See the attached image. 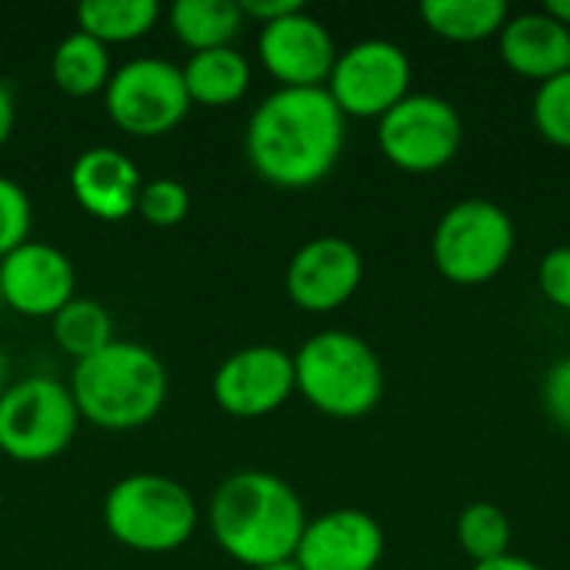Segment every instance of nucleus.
<instances>
[{
	"label": "nucleus",
	"instance_id": "obj_36",
	"mask_svg": "<svg viewBox=\"0 0 570 570\" xmlns=\"http://www.w3.org/2000/svg\"><path fill=\"white\" fill-rule=\"evenodd\" d=\"M0 304H3V294H0Z\"/></svg>",
	"mask_w": 570,
	"mask_h": 570
},
{
	"label": "nucleus",
	"instance_id": "obj_28",
	"mask_svg": "<svg viewBox=\"0 0 570 570\" xmlns=\"http://www.w3.org/2000/svg\"><path fill=\"white\" fill-rule=\"evenodd\" d=\"M541 407L558 431L570 434V354L548 367L541 381Z\"/></svg>",
	"mask_w": 570,
	"mask_h": 570
},
{
	"label": "nucleus",
	"instance_id": "obj_24",
	"mask_svg": "<svg viewBox=\"0 0 570 570\" xmlns=\"http://www.w3.org/2000/svg\"><path fill=\"white\" fill-rule=\"evenodd\" d=\"M458 544L474 561H494L511 554V521L494 501H474L458 514Z\"/></svg>",
	"mask_w": 570,
	"mask_h": 570
},
{
	"label": "nucleus",
	"instance_id": "obj_19",
	"mask_svg": "<svg viewBox=\"0 0 570 570\" xmlns=\"http://www.w3.org/2000/svg\"><path fill=\"white\" fill-rule=\"evenodd\" d=\"M511 17L504 0H424L421 20L431 33L454 43H478L498 37Z\"/></svg>",
	"mask_w": 570,
	"mask_h": 570
},
{
	"label": "nucleus",
	"instance_id": "obj_3",
	"mask_svg": "<svg viewBox=\"0 0 570 570\" xmlns=\"http://www.w3.org/2000/svg\"><path fill=\"white\" fill-rule=\"evenodd\" d=\"M67 387L80 417L127 431L147 424L164 407L167 367L150 347L114 337L104 351L73 364Z\"/></svg>",
	"mask_w": 570,
	"mask_h": 570
},
{
	"label": "nucleus",
	"instance_id": "obj_30",
	"mask_svg": "<svg viewBox=\"0 0 570 570\" xmlns=\"http://www.w3.org/2000/svg\"><path fill=\"white\" fill-rule=\"evenodd\" d=\"M244 17H257L261 23H271L277 17H287L294 10H301V0H237Z\"/></svg>",
	"mask_w": 570,
	"mask_h": 570
},
{
	"label": "nucleus",
	"instance_id": "obj_16",
	"mask_svg": "<svg viewBox=\"0 0 570 570\" xmlns=\"http://www.w3.org/2000/svg\"><path fill=\"white\" fill-rule=\"evenodd\" d=\"M140 170L117 147H87L70 164V190L83 210L100 220H124L137 210Z\"/></svg>",
	"mask_w": 570,
	"mask_h": 570
},
{
	"label": "nucleus",
	"instance_id": "obj_31",
	"mask_svg": "<svg viewBox=\"0 0 570 570\" xmlns=\"http://www.w3.org/2000/svg\"><path fill=\"white\" fill-rule=\"evenodd\" d=\"M471 570H544V568H541V564H534L531 558H521V554H504V558H494V561L474 564Z\"/></svg>",
	"mask_w": 570,
	"mask_h": 570
},
{
	"label": "nucleus",
	"instance_id": "obj_21",
	"mask_svg": "<svg viewBox=\"0 0 570 570\" xmlns=\"http://www.w3.org/2000/svg\"><path fill=\"white\" fill-rule=\"evenodd\" d=\"M244 13L237 0H174L170 27L190 50L227 47L240 33Z\"/></svg>",
	"mask_w": 570,
	"mask_h": 570
},
{
	"label": "nucleus",
	"instance_id": "obj_18",
	"mask_svg": "<svg viewBox=\"0 0 570 570\" xmlns=\"http://www.w3.org/2000/svg\"><path fill=\"white\" fill-rule=\"evenodd\" d=\"M180 70H184L190 104L197 100V104L224 107V104L240 100L247 94V87H250V63L230 43L227 47L194 50Z\"/></svg>",
	"mask_w": 570,
	"mask_h": 570
},
{
	"label": "nucleus",
	"instance_id": "obj_34",
	"mask_svg": "<svg viewBox=\"0 0 570 570\" xmlns=\"http://www.w3.org/2000/svg\"><path fill=\"white\" fill-rule=\"evenodd\" d=\"M10 387V357H7V351L0 347V394Z\"/></svg>",
	"mask_w": 570,
	"mask_h": 570
},
{
	"label": "nucleus",
	"instance_id": "obj_35",
	"mask_svg": "<svg viewBox=\"0 0 570 570\" xmlns=\"http://www.w3.org/2000/svg\"><path fill=\"white\" fill-rule=\"evenodd\" d=\"M257 570H304V568L291 558V561H277V564H267V568H257Z\"/></svg>",
	"mask_w": 570,
	"mask_h": 570
},
{
	"label": "nucleus",
	"instance_id": "obj_4",
	"mask_svg": "<svg viewBox=\"0 0 570 570\" xmlns=\"http://www.w3.org/2000/svg\"><path fill=\"white\" fill-rule=\"evenodd\" d=\"M297 391L327 417H364L384 394V364L351 331H317L294 354Z\"/></svg>",
	"mask_w": 570,
	"mask_h": 570
},
{
	"label": "nucleus",
	"instance_id": "obj_1",
	"mask_svg": "<svg viewBox=\"0 0 570 570\" xmlns=\"http://www.w3.org/2000/svg\"><path fill=\"white\" fill-rule=\"evenodd\" d=\"M344 137L347 117L327 87H277L254 107L244 150L267 184L301 190L337 167Z\"/></svg>",
	"mask_w": 570,
	"mask_h": 570
},
{
	"label": "nucleus",
	"instance_id": "obj_11",
	"mask_svg": "<svg viewBox=\"0 0 570 570\" xmlns=\"http://www.w3.org/2000/svg\"><path fill=\"white\" fill-rule=\"evenodd\" d=\"M294 391V354L277 344L240 347L214 374L217 404L237 417H264L277 411Z\"/></svg>",
	"mask_w": 570,
	"mask_h": 570
},
{
	"label": "nucleus",
	"instance_id": "obj_32",
	"mask_svg": "<svg viewBox=\"0 0 570 570\" xmlns=\"http://www.w3.org/2000/svg\"><path fill=\"white\" fill-rule=\"evenodd\" d=\"M10 130H13V94H10V87L0 80V147L7 144Z\"/></svg>",
	"mask_w": 570,
	"mask_h": 570
},
{
	"label": "nucleus",
	"instance_id": "obj_2",
	"mask_svg": "<svg viewBox=\"0 0 570 570\" xmlns=\"http://www.w3.org/2000/svg\"><path fill=\"white\" fill-rule=\"evenodd\" d=\"M307 528L297 491L271 471H237L210 498L214 541L247 568L291 561Z\"/></svg>",
	"mask_w": 570,
	"mask_h": 570
},
{
	"label": "nucleus",
	"instance_id": "obj_9",
	"mask_svg": "<svg viewBox=\"0 0 570 570\" xmlns=\"http://www.w3.org/2000/svg\"><path fill=\"white\" fill-rule=\"evenodd\" d=\"M104 104L117 127L137 137H157L187 117L190 94L177 63L160 57H134L110 73Z\"/></svg>",
	"mask_w": 570,
	"mask_h": 570
},
{
	"label": "nucleus",
	"instance_id": "obj_6",
	"mask_svg": "<svg viewBox=\"0 0 570 570\" xmlns=\"http://www.w3.org/2000/svg\"><path fill=\"white\" fill-rule=\"evenodd\" d=\"M514 220L511 214L484 197H468L451 204L431 237V257L441 277L461 287H478L494 281L514 254Z\"/></svg>",
	"mask_w": 570,
	"mask_h": 570
},
{
	"label": "nucleus",
	"instance_id": "obj_25",
	"mask_svg": "<svg viewBox=\"0 0 570 570\" xmlns=\"http://www.w3.org/2000/svg\"><path fill=\"white\" fill-rule=\"evenodd\" d=\"M531 117L548 144L570 150V70L538 83Z\"/></svg>",
	"mask_w": 570,
	"mask_h": 570
},
{
	"label": "nucleus",
	"instance_id": "obj_7",
	"mask_svg": "<svg viewBox=\"0 0 570 570\" xmlns=\"http://www.w3.org/2000/svg\"><path fill=\"white\" fill-rule=\"evenodd\" d=\"M77 424L73 394L53 377H23L0 394V451L13 461H53L70 448Z\"/></svg>",
	"mask_w": 570,
	"mask_h": 570
},
{
	"label": "nucleus",
	"instance_id": "obj_10",
	"mask_svg": "<svg viewBox=\"0 0 570 570\" xmlns=\"http://www.w3.org/2000/svg\"><path fill=\"white\" fill-rule=\"evenodd\" d=\"M411 57L384 37H367L337 53L327 94L344 117H384L411 94Z\"/></svg>",
	"mask_w": 570,
	"mask_h": 570
},
{
	"label": "nucleus",
	"instance_id": "obj_13",
	"mask_svg": "<svg viewBox=\"0 0 570 570\" xmlns=\"http://www.w3.org/2000/svg\"><path fill=\"white\" fill-rule=\"evenodd\" d=\"M257 53L281 87H327L341 50L331 30L301 7L261 27Z\"/></svg>",
	"mask_w": 570,
	"mask_h": 570
},
{
	"label": "nucleus",
	"instance_id": "obj_17",
	"mask_svg": "<svg viewBox=\"0 0 570 570\" xmlns=\"http://www.w3.org/2000/svg\"><path fill=\"white\" fill-rule=\"evenodd\" d=\"M498 47L514 73L538 83L570 70V30L544 10L508 17L498 33Z\"/></svg>",
	"mask_w": 570,
	"mask_h": 570
},
{
	"label": "nucleus",
	"instance_id": "obj_26",
	"mask_svg": "<svg viewBox=\"0 0 570 570\" xmlns=\"http://www.w3.org/2000/svg\"><path fill=\"white\" fill-rule=\"evenodd\" d=\"M190 210V194L177 177H154L140 187L137 197V214L154 224V227H174L187 217Z\"/></svg>",
	"mask_w": 570,
	"mask_h": 570
},
{
	"label": "nucleus",
	"instance_id": "obj_14",
	"mask_svg": "<svg viewBox=\"0 0 570 570\" xmlns=\"http://www.w3.org/2000/svg\"><path fill=\"white\" fill-rule=\"evenodd\" d=\"M0 294L20 314L53 317L77 294L73 261L53 244L23 240L0 257Z\"/></svg>",
	"mask_w": 570,
	"mask_h": 570
},
{
	"label": "nucleus",
	"instance_id": "obj_33",
	"mask_svg": "<svg viewBox=\"0 0 570 570\" xmlns=\"http://www.w3.org/2000/svg\"><path fill=\"white\" fill-rule=\"evenodd\" d=\"M544 13L554 17L558 23H564L570 30V0H548V3H544Z\"/></svg>",
	"mask_w": 570,
	"mask_h": 570
},
{
	"label": "nucleus",
	"instance_id": "obj_29",
	"mask_svg": "<svg viewBox=\"0 0 570 570\" xmlns=\"http://www.w3.org/2000/svg\"><path fill=\"white\" fill-rule=\"evenodd\" d=\"M538 287L554 307L570 311V244H561V247H554V250H548L541 257Z\"/></svg>",
	"mask_w": 570,
	"mask_h": 570
},
{
	"label": "nucleus",
	"instance_id": "obj_15",
	"mask_svg": "<svg viewBox=\"0 0 570 570\" xmlns=\"http://www.w3.org/2000/svg\"><path fill=\"white\" fill-rule=\"evenodd\" d=\"M384 558V531L361 508H334L307 521L294 561L304 570H374Z\"/></svg>",
	"mask_w": 570,
	"mask_h": 570
},
{
	"label": "nucleus",
	"instance_id": "obj_20",
	"mask_svg": "<svg viewBox=\"0 0 570 570\" xmlns=\"http://www.w3.org/2000/svg\"><path fill=\"white\" fill-rule=\"evenodd\" d=\"M50 70H53V83L73 97H87L94 90H104L110 73H114L107 43L83 33L80 27L57 43V50L50 57Z\"/></svg>",
	"mask_w": 570,
	"mask_h": 570
},
{
	"label": "nucleus",
	"instance_id": "obj_27",
	"mask_svg": "<svg viewBox=\"0 0 570 570\" xmlns=\"http://www.w3.org/2000/svg\"><path fill=\"white\" fill-rule=\"evenodd\" d=\"M30 197L27 190L0 174V257L17 250L23 240H30Z\"/></svg>",
	"mask_w": 570,
	"mask_h": 570
},
{
	"label": "nucleus",
	"instance_id": "obj_12",
	"mask_svg": "<svg viewBox=\"0 0 570 570\" xmlns=\"http://www.w3.org/2000/svg\"><path fill=\"white\" fill-rule=\"evenodd\" d=\"M364 281V257L347 237H314L301 244L287 264L284 284L297 307L327 314L344 307Z\"/></svg>",
	"mask_w": 570,
	"mask_h": 570
},
{
	"label": "nucleus",
	"instance_id": "obj_5",
	"mask_svg": "<svg viewBox=\"0 0 570 570\" xmlns=\"http://www.w3.org/2000/svg\"><path fill=\"white\" fill-rule=\"evenodd\" d=\"M107 531L147 554L180 548L197 528V504L190 491L167 474H127L104 498Z\"/></svg>",
	"mask_w": 570,
	"mask_h": 570
},
{
	"label": "nucleus",
	"instance_id": "obj_22",
	"mask_svg": "<svg viewBox=\"0 0 570 570\" xmlns=\"http://www.w3.org/2000/svg\"><path fill=\"white\" fill-rule=\"evenodd\" d=\"M157 17H160L157 0H83L77 7L80 30L104 43L144 37L157 23Z\"/></svg>",
	"mask_w": 570,
	"mask_h": 570
},
{
	"label": "nucleus",
	"instance_id": "obj_8",
	"mask_svg": "<svg viewBox=\"0 0 570 570\" xmlns=\"http://www.w3.org/2000/svg\"><path fill=\"white\" fill-rule=\"evenodd\" d=\"M381 154L407 174H434L448 167L464 144L458 107L438 94H407L377 120Z\"/></svg>",
	"mask_w": 570,
	"mask_h": 570
},
{
	"label": "nucleus",
	"instance_id": "obj_23",
	"mask_svg": "<svg viewBox=\"0 0 570 570\" xmlns=\"http://www.w3.org/2000/svg\"><path fill=\"white\" fill-rule=\"evenodd\" d=\"M53 337L57 344L73 357L83 361L97 351H104L114 341V324H110V311L94 301V297H80L73 294L57 314H53Z\"/></svg>",
	"mask_w": 570,
	"mask_h": 570
}]
</instances>
